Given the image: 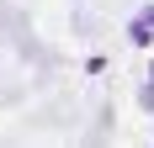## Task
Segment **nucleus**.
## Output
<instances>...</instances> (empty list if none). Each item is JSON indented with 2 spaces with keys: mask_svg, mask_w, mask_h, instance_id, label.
I'll use <instances>...</instances> for the list:
<instances>
[{
  "mask_svg": "<svg viewBox=\"0 0 154 148\" xmlns=\"http://www.w3.org/2000/svg\"><path fill=\"white\" fill-rule=\"evenodd\" d=\"M143 21H149V27H154V5H149V16H143Z\"/></svg>",
  "mask_w": 154,
  "mask_h": 148,
  "instance_id": "1",
  "label": "nucleus"
}]
</instances>
